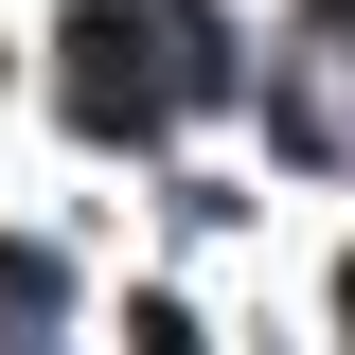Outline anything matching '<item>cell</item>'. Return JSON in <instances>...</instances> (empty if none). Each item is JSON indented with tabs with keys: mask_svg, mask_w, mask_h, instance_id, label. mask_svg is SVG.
<instances>
[{
	"mask_svg": "<svg viewBox=\"0 0 355 355\" xmlns=\"http://www.w3.org/2000/svg\"><path fill=\"white\" fill-rule=\"evenodd\" d=\"M53 89H71L89 142H160L178 107L231 89V18H214V0H89L71 53H53Z\"/></svg>",
	"mask_w": 355,
	"mask_h": 355,
	"instance_id": "1",
	"label": "cell"
},
{
	"mask_svg": "<svg viewBox=\"0 0 355 355\" xmlns=\"http://www.w3.org/2000/svg\"><path fill=\"white\" fill-rule=\"evenodd\" d=\"M0 355H53V266L0 249Z\"/></svg>",
	"mask_w": 355,
	"mask_h": 355,
	"instance_id": "2",
	"label": "cell"
}]
</instances>
